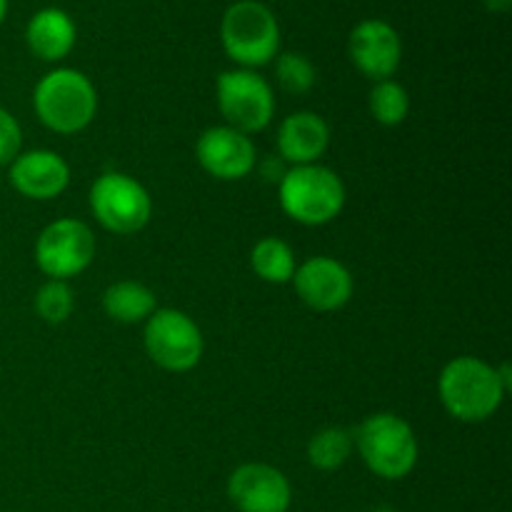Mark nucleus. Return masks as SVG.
<instances>
[{
  "instance_id": "1",
  "label": "nucleus",
  "mask_w": 512,
  "mask_h": 512,
  "mask_svg": "<svg viewBox=\"0 0 512 512\" xmlns=\"http://www.w3.org/2000/svg\"><path fill=\"white\" fill-rule=\"evenodd\" d=\"M438 393L450 418L460 423H485L498 413L510 390L495 365L473 355H460L440 370Z\"/></svg>"
},
{
  "instance_id": "2",
  "label": "nucleus",
  "mask_w": 512,
  "mask_h": 512,
  "mask_svg": "<svg viewBox=\"0 0 512 512\" xmlns=\"http://www.w3.org/2000/svg\"><path fill=\"white\" fill-rule=\"evenodd\" d=\"M33 108L45 128L60 135H73L95 120L98 90L80 70L53 68L35 85Z\"/></svg>"
},
{
  "instance_id": "3",
  "label": "nucleus",
  "mask_w": 512,
  "mask_h": 512,
  "mask_svg": "<svg viewBox=\"0 0 512 512\" xmlns=\"http://www.w3.org/2000/svg\"><path fill=\"white\" fill-rule=\"evenodd\" d=\"M353 448L373 475L403 480L418 465V438L405 418L395 413H373L353 430Z\"/></svg>"
},
{
  "instance_id": "4",
  "label": "nucleus",
  "mask_w": 512,
  "mask_h": 512,
  "mask_svg": "<svg viewBox=\"0 0 512 512\" xmlns=\"http://www.w3.org/2000/svg\"><path fill=\"white\" fill-rule=\"evenodd\" d=\"M280 208L290 220L308 228L328 225L343 213L345 185L335 170L325 165H295L278 183Z\"/></svg>"
},
{
  "instance_id": "5",
  "label": "nucleus",
  "mask_w": 512,
  "mask_h": 512,
  "mask_svg": "<svg viewBox=\"0 0 512 512\" xmlns=\"http://www.w3.org/2000/svg\"><path fill=\"white\" fill-rule=\"evenodd\" d=\"M220 43L238 68H263L280 53V23L260 0H235L220 20Z\"/></svg>"
},
{
  "instance_id": "6",
  "label": "nucleus",
  "mask_w": 512,
  "mask_h": 512,
  "mask_svg": "<svg viewBox=\"0 0 512 512\" xmlns=\"http://www.w3.org/2000/svg\"><path fill=\"white\" fill-rule=\"evenodd\" d=\"M90 210L108 233L135 235L153 218V198L133 175L110 170L90 188Z\"/></svg>"
},
{
  "instance_id": "7",
  "label": "nucleus",
  "mask_w": 512,
  "mask_h": 512,
  "mask_svg": "<svg viewBox=\"0 0 512 512\" xmlns=\"http://www.w3.org/2000/svg\"><path fill=\"white\" fill-rule=\"evenodd\" d=\"M215 100L225 125L245 135L260 133L273 123L275 95L258 70L233 68L218 75Z\"/></svg>"
},
{
  "instance_id": "8",
  "label": "nucleus",
  "mask_w": 512,
  "mask_h": 512,
  "mask_svg": "<svg viewBox=\"0 0 512 512\" xmlns=\"http://www.w3.org/2000/svg\"><path fill=\"white\" fill-rule=\"evenodd\" d=\"M143 345L148 358L168 373L193 370L205 350L198 323L188 313L173 308H158L145 320Z\"/></svg>"
},
{
  "instance_id": "9",
  "label": "nucleus",
  "mask_w": 512,
  "mask_h": 512,
  "mask_svg": "<svg viewBox=\"0 0 512 512\" xmlns=\"http://www.w3.org/2000/svg\"><path fill=\"white\" fill-rule=\"evenodd\" d=\"M95 258V235L83 220L60 218L45 225L35 240V263L48 280H65L85 273Z\"/></svg>"
},
{
  "instance_id": "10",
  "label": "nucleus",
  "mask_w": 512,
  "mask_h": 512,
  "mask_svg": "<svg viewBox=\"0 0 512 512\" xmlns=\"http://www.w3.org/2000/svg\"><path fill=\"white\" fill-rule=\"evenodd\" d=\"M348 55L358 73L378 83L398 73L403 60V40L388 20L365 18L350 30Z\"/></svg>"
},
{
  "instance_id": "11",
  "label": "nucleus",
  "mask_w": 512,
  "mask_h": 512,
  "mask_svg": "<svg viewBox=\"0 0 512 512\" xmlns=\"http://www.w3.org/2000/svg\"><path fill=\"white\" fill-rule=\"evenodd\" d=\"M290 283L295 285L300 303L315 313H333L353 298V273L330 255H315L295 268Z\"/></svg>"
},
{
  "instance_id": "12",
  "label": "nucleus",
  "mask_w": 512,
  "mask_h": 512,
  "mask_svg": "<svg viewBox=\"0 0 512 512\" xmlns=\"http://www.w3.org/2000/svg\"><path fill=\"white\" fill-rule=\"evenodd\" d=\"M195 158L205 173L218 180H243L258 165V153L250 135L230 125H213L203 130L195 143Z\"/></svg>"
},
{
  "instance_id": "13",
  "label": "nucleus",
  "mask_w": 512,
  "mask_h": 512,
  "mask_svg": "<svg viewBox=\"0 0 512 512\" xmlns=\"http://www.w3.org/2000/svg\"><path fill=\"white\" fill-rule=\"evenodd\" d=\"M228 498L238 512H288L293 488L273 465L245 463L228 478Z\"/></svg>"
},
{
  "instance_id": "14",
  "label": "nucleus",
  "mask_w": 512,
  "mask_h": 512,
  "mask_svg": "<svg viewBox=\"0 0 512 512\" xmlns=\"http://www.w3.org/2000/svg\"><path fill=\"white\" fill-rule=\"evenodd\" d=\"M8 180L23 198L53 200L70 185V165L53 150H28L8 165Z\"/></svg>"
},
{
  "instance_id": "15",
  "label": "nucleus",
  "mask_w": 512,
  "mask_h": 512,
  "mask_svg": "<svg viewBox=\"0 0 512 512\" xmlns=\"http://www.w3.org/2000/svg\"><path fill=\"white\" fill-rule=\"evenodd\" d=\"M330 145V128L325 118L310 110L288 115L278 128V158L295 165H313L325 155Z\"/></svg>"
},
{
  "instance_id": "16",
  "label": "nucleus",
  "mask_w": 512,
  "mask_h": 512,
  "mask_svg": "<svg viewBox=\"0 0 512 512\" xmlns=\"http://www.w3.org/2000/svg\"><path fill=\"white\" fill-rule=\"evenodd\" d=\"M78 40V28L63 8H40L25 25V45L43 63H60L68 58Z\"/></svg>"
},
{
  "instance_id": "17",
  "label": "nucleus",
  "mask_w": 512,
  "mask_h": 512,
  "mask_svg": "<svg viewBox=\"0 0 512 512\" xmlns=\"http://www.w3.org/2000/svg\"><path fill=\"white\" fill-rule=\"evenodd\" d=\"M103 310L115 323H145L158 310V298L148 285L135 283V280H118L105 288Z\"/></svg>"
},
{
  "instance_id": "18",
  "label": "nucleus",
  "mask_w": 512,
  "mask_h": 512,
  "mask_svg": "<svg viewBox=\"0 0 512 512\" xmlns=\"http://www.w3.org/2000/svg\"><path fill=\"white\" fill-rule=\"evenodd\" d=\"M250 265H253L255 275L265 283H273V285H285L293 280L295 268V253L283 238H260L258 243L253 245L250 250Z\"/></svg>"
},
{
  "instance_id": "19",
  "label": "nucleus",
  "mask_w": 512,
  "mask_h": 512,
  "mask_svg": "<svg viewBox=\"0 0 512 512\" xmlns=\"http://www.w3.org/2000/svg\"><path fill=\"white\" fill-rule=\"evenodd\" d=\"M350 453H353V433L338 425L318 430L308 443V463L325 473L343 468Z\"/></svg>"
},
{
  "instance_id": "20",
  "label": "nucleus",
  "mask_w": 512,
  "mask_h": 512,
  "mask_svg": "<svg viewBox=\"0 0 512 512\" xmlns=\"http://www.w3.org/2000/svg\"><path fill=\"white\" fill-rule=\"evenodd\" d=\"M368 108L375 123L385 125V128H395V125L405 123L410 113V95L398 80H378L368 95Z\"/></svg>"
},
{
  "instance_id": "21",
  "label": "nucleus",
  "mask_w": 512,
  "mask_h": 512,
  "mask_svg": "<svg viewBox=\"0 0 512 512\" xmlns=\"http://www.w3.org/2000/svg\"><path fill=\"white\" fill-rule=\"evenodd\" d=\"M275 80L285 93L305 95L313 90L318 73H315V65L310 63L308 55L288 50V53H278V58H275Z\"/></svg>"
},
{
  "instance_id": "22",
  "label": "nucleus",
  "mask_w": 512,
  "mask_h": 512,
  "mask_svg": "<svg viewBox=\"0 0 512 512\" xmlns=\"http://www.w3.org/2000/svg\"><path fill=\"white\" fill-rule=\"evenodd\" d=\"M75 295L65 280H45L35 293V313L43 323L60 325L73 315Z\"/></svg>"
},
{
  "instance_id": "23",
  "label": "nucleus",
  "mask_w": 512,
  "mask_h": 512,
  "mask_svg": "<svg viewBox=\"0 0 512 512\" xmlns=\"http://www.w3.org/2000/svg\"><path fill=\"white\" fill-rule=\"evenodd\" d=\"M20 148H23V130H20V123L13 118V113L0 108V168L13 163L18 158Z\"/></svg>"
},
{
  "instance_id": "24",
  "label": "nucleus",
  "mask_w": 512,
  "mask_h": 512,
  "mask_svg": "<svg viewBox=\"0 0 512 512\" xmlns=\"http://www.w3.org/2000/svg\"><path fill=\"white\" fill-rule=\"evenodd\" d=\"M483 3L490 13H508L512 8V0H483Z\"/></svg>"
},
{
  "instance_id": "25",
  "label": "nucleus",
  "mask_w": 512,
  "mask_h": 512,
  "mask_svg": "<svg viewBox=\"0 0 512 512\" xmlns=\"http://www.w3.org/2000/svg\"><path fill=\"white\" fill-rule=\"evenodd\" d=\"M8 5L10 0H0V25H3L5 18H8Z\"/></svg>"
}]
</instances>
